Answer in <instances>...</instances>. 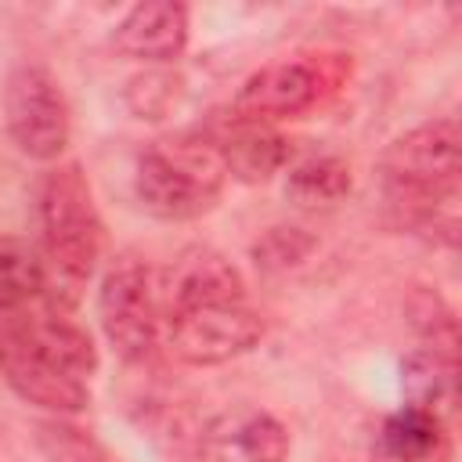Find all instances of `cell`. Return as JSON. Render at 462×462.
<instances>
[{
    "instance_id": "cell-4",
    "label": "cell",
    "mask_w": 462,
    "mask_h": 462,
    "mask_svg": "<svg viewBox=\"0 0 462 462\" xmlns=\"http://www.w3.org/2000/svg\"><path fill=\"white\" fill-rule=\"evenodd\" d=\"M224 159L213 137L180 134L155 141L137 159V199L162 220H191L206 213L224 188Z\"/></svg>"
},
{
    "instance_id": "cell-17",
    "label": "cell",
    "mask_w": 462,
    "mask_h": 462,
    "mask_svg": "<svg viewBox=\"0 0 462 462\" xmlns=\"http://www.w3.org/2000/svg\"><path fill=\"white\" fill-rule=\"evenodd\" d=\"M126 101H130V108L141 119H162L170 112V105L177 101V76H170V72H144V76L130 79Z\"/></svg>"
},
{
    "instance_id": "cell-13",
    "label": "cell",
    "mask_w": 462,
    "mask_h": 462,
    "mask_svg": "<svg viewBox=\"0 0 462 462\" xmlns=\"http://www.w3.org/2000/svg\"><path fill=\"white\" fill-rule=\"evenodd\" d=\"M285 195L303 209L336 206L350 195V166L339 155H310L289 170Z\"/></svg>"
},
{
    "instance_id": "cell-9",
    "label": "cell",
    "mask_w": 462,
    "mask_h": 462,
    "mask_svg": "<svg viewBox=\"0 0 462 462\" xmlns=\"http://www.w3.org/2000/svg\"><path fill=\"white\" fill-rule=\"evenodd\" d=\"M116 51L137 61H173L188 43V11L173 0H148L116 25Z\"/></svg>"
},
{
    "instance_id": "cell-14",
    "label": "cell",
    "mask_w": 462,
    "mask_h": 462,
    "mask_svg": "<svg viewBox=\"0 0 462 462\" xmlns=\"http://www.w3.org/2000/svg\"><path fill=\"white\" fill-rule=\"evenodd\" d=\"M40 300H43V256L18 238H0V314L32 307Z\"/></svg>"
},
{
    "instance_id": "cell-5",
    "label": "cell",
    "mask_w": 462,
    "mask_h": 462,
    "mask_svg": "<svg viewBox=\"0 0 462 462\" xmlns=\"http://www.w3.org/2000/svg\"><path fill=\"white\" fill-rule=\"evenodd\" d=\"M4 119L14 144L29 159H58L69 144V105L58 79L43 65H18L4 83Z\"/></svg>"
},
{
    "instance_id": "cell-15",
    "label": "cell",
    "mask_w": 462,
    "mask_h": 462,
    "mask_svg": "<svg viewBox=\"0 0 462 462\" xmlns=\"http://www.w3.org/2000/svg\"><path fill=\"white\" fill-rule=\"evenodd\" d=\"M40 448L51 462H119L90 433H83L76 426H65V422H43L40 426Z\"/></svg>"
},
{
    "instance_id": "cell-6",
    "label": "cell",
    "mask_w": 462,
    "mask_h": 462,
    "mask_svg": "<svg viewBox=\"0 0 462 462\" xmlns=\"http://www.w3.org/2000/svg\"><path fill=\"white\" fill-rule=\"evenodd\" d=\"M97 314H101V328L108 336V343L116 346V354L123 361H148L155 343H159V303H155V289L148 271L123 256L101 282L97 292Z\"/></svg>"
},
{
    "instance_id": "cell-3",
    "label": "cell",
    "mask_w": 462,
    "mask_h": 462,
    "mask_svg": "<svg viewBox=\"0 0 462 462\" xmlns=\"http://www.w3.org/2000/svg\"><path fill=\"white\" fill-rule=\"evenodd\" d=\"M462 137L455 119H433L397 137L383 159L390 202L422 224H437L458 195Z\"/></svg>"
},
{
    "instance_id": "cell-12",
    "label": "cell",
    "mask_w": 462,
    "mask_h": 462,
    "mask_svg": "<svg viewBox=\"0 0 462 462\" xmlns=\"http://www.w3.org/2000/svg\"><path fill=\"white\" fill-rule=\"evenodd\" d=\"M401 386L411 408L448 422L458 404V354H448L437 346L411 350L401 365Z\"/></svg>"
},
{
    "instance_id": "cell-16",
    "label": "cell",
    "mask_w": 462,
    "mask_h": 462,
    "mask_svg": "<svg viewBox=\"0 0 462 462\" xmlns=\"http://www.w3.org/2000/svg\"><path fill=\"white\" fill-rule=\"evenodd\" d=\"M235 440L249 462H285L289 455V430L271 415H249Z\"/></svg>"
},
{
    "instance_id": "cell-10",
    "label": "cell",
    "mask_w": 462,
    "mask_h": 462,
    "mask_svg": "<svg viewBox=\"0 0 462 462\" xmlns=\"http://www.w3.org/2000/svg\"><path fill=\"white\" fill-rule=\"evenodd\" d=\"M224 170L245 184H260L267 177H274L285 162H289V141L282 134H274L267 123L256 119H242L231 116V123L213 137Z\"/></svg>"
},
{
    "instance_id": "cell-18",
    "label": "cell",
    "mask_w": 462,
    "mask_h": 462,
    "mask_svg": "<svg viewBox=\"0 0 462 462\" xmlns=\"http://www.w3.org/2000/svg\"><path fill=\"white\" fill-rule=\"evenodd\" d=\"M310 238L300 227H274L260 245H256V263L263 267H289L310 253Z\"/></svg>"
},
{
    "instance_id": "cell-8",
    "label": "cell",
    "mask_w": 462,
    "mask_h": 462,
    "mask_svg": "<svg viewBox=\"0 0 462 462\" xmlns=\"http://www.w3.org/2000/svg\"><path fill=\"white\" fill-rule=\"evenodd\" d=\"M318 72L303 61H282V65H267L260 72H253L238 97H235V116L242 119H285V116H300L303 108H310L318 101Z\"/></svg>"
},
{
    "instance_id": "cell-2",
    "label": "cell",
    "mask_w": 462,
    "mask_h": 462,
    "mask_svg": "<svg viewBox=\"0 0 462 462\" xmlns=\"http://www.w3.org/2000/svg\"><path fill=\"white\" fill-rule=\"evenodd\" d=\"M43 231V303L69 314L101 256V220L76 162L58 166L40 184Z\"/></svg>"
},
{
    "instance_id": "cell-11",
    "label": "cell",
    "mask_w": 462,
    "mask_h": 462,
    "mask_svg": "<svg viewBox=\"0 0 462 462\" xmlns=\"http://www.w3.org/2000/svg\"><path fill=\"white\" fill-rule=\"evenodd\" d=\"M451 458L455 451H451L448 422L411 404H404L383 422L372 448V462H451Z\"/></svg>"
},
{
    "instance_id": "cell-1",
    "label": "cell",
    "mask_w": 462,
    "mask_h": 462,
    "mask_svg": "<svg viewBox=\"0 0 462 462\" xmlns=\"http://www.w3.org/2000/svg\"><path fill=\"white\" fill-rule=\"evenodd\" d=\"M263 336L260 314L245 300V282L231 260L195 253L173 267L166 300V343L188 365H220L245 354Z\"/></svg>"
},
{
    "instance_id": "cell-7",
    "label": "cell",
    "mask_w": 462,
    "mask_h": 462,
    "mask_svg": "<svg viewBox=\"0 0 462 462\" xmlns=\"http://www.w3.org/2000/svg\"><path fill=\"white\" fill-rule=\"evenodd\" d=\"M0 368L7 383L32 404L51 411H83L90 401L87 379L69 375L43 354H36L29 343H22L14 332L0 328Z\"/></svg>"
}]
</instances>
